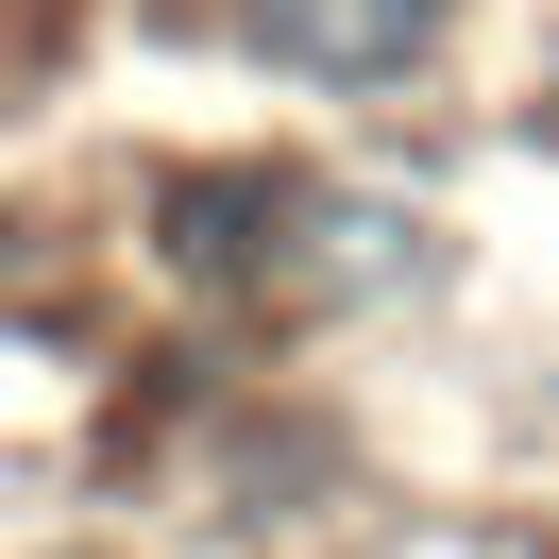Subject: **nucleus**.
<instances>
[{
  "label": "nucleus",
  "mask_w": 559,
  "mask_h": 559,
  "mask_svg": "<svg viewBox=\"0 0 559 559\" xmlns=\"http://www.w3.org/2000/svg\"><path fill=\"white\" fill-rule=\"evenodd\" d=\"M238 17V51L254 69H288V85H407L424 51H441V0H221Z\"/></svg>",
  "instance_id": "nucleus-1"
}]
</instances>
